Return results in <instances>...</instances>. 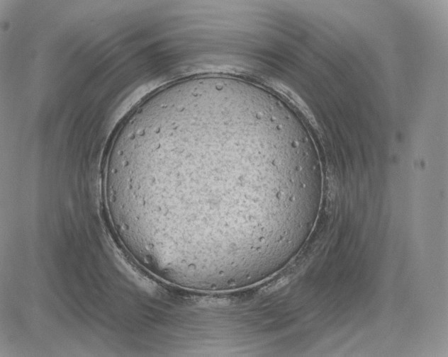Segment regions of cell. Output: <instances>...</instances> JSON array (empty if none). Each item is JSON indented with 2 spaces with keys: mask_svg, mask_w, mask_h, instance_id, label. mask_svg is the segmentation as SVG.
Segmentation results:
<instances>
[{
  "mask_svg": "<svg viewBox=\"0 0 448 357\" xmlns=\"http://www.w3.org/2000/svg\"><path fill=\"white\" fill-rule=\"evenodd\" d=\"M281 123L230 93L174 89L128 115L104 169L122 241L179 272L240 268L284 237L303 172Z\"/></svg>",
  "mask_w": 448,
  "mask_h": 357,
  "instance_id": "obj_1",
  "label": "cell"
}]
</instances>
